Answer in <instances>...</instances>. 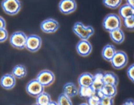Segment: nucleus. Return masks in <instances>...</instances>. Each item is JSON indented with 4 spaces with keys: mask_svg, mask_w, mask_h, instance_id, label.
Listing matches in <instances>:
<instances>
[{
    "mask_svg": "<svg viewBox=\"0 0 134 105\" xmlns=\"http://www.w3.org/2000/svg\"><path fill=\"white\" fill-rule=\"evenodd\" d=\"M73 33L81 40H88L94 35V29L91 26H85L81 22H77L73 26Z\"/></svg>",
    "mask_w": 134,
    "mask_h": 105,
    "instance_id": "nucleus-1",
    "label": "nucleus"
},
{
    "mask_svg": "<svg viewBox=\"0 0 134 105\" xmlns=\"http://www.w3.org/2000/svg\"><path fill=\"white\" fill-rule=\"evenodd\" d=\"M121 17L115 13H110L105 16L103 20L102 26L103 29L107 32L110 33L113 30L121 27Z\"/></svg>",
    "mask_w": 134,
    "mask_h": 105,
    "instance_id": "nucleus-2",
    "label": "nucleus"
},
{
    "mask_svg": "<svg viewBox=\"0 0 134 105\" xmlns=\"http://www.w3.org/2000/svg\"><path fill=\"white\" fill-rule=\"evenodd\" d=\"M27 39V36L25 33L21 31H16L10 35L9 43L13 48L18 50H23L26 48Z\"/></svg>",
    "mask_w": 134,
    "mask_h": 105,
    "instance_id": "nucleus-3",
    "label": "nucleus"
},
{
    "mask_svg": "<svg viewBox=\"0 0 134 105\" xmlns=\"http://www.w3.org/2000/svg\"><path fill=\"white\" fill-rule=\"evenodd\" d=\"M1 7L7 14L14 16L19 13L21 10L22 5L19 0H3Z\"/></svg>",
    "mask_w": 134,
    "mask_h": 105,
    "instance_id": "nucleus-4",
    "label": "nucleus"
},
{
    "mask_svg": "<svg viewBox=\"0 0 134 105\" xmlns=\"http://www.w3.org/2000/svg\"><path fill=\"white\" fill-rule=\"evenodd\" d=\"M128 57L127 54L122 50H117L111 61L113 67L117 70L123 69L127 65Z\"/></svg>",
    "mask_w": 134,
    "mask_h": 105,
    "instance_id": "nucleus-5",
    "label": "nucleus"
},
{
    "mask_svg": "<svg viewBox=\"0 0 134 105\" xmlns=\"http://www.w3.org/2000/svg\"><path fill=\"white\" fill-rule=\"evenodd\" d=\"M44 86L35 78L27 82L26 86V91L30 96L37 97L44 92Z\"/></svg>",
    "mask_w": 134,
    "mask_h": 105,
    "instance_id": "nucleus-6",
    "label": "nucleus"
},
{
    "mask_svg": "<svg viewBox=\"0 0 134 105\" xmlns=\"http://www.w3.org/2000/svg\"><path fill=\"white\" fill-rule=\"evenodd\" d=\"M42 46V39L39 35L32 34L27 36L26 49L29 52L35 53L39 51Z\"/></svg>",
    "mask_w": 134,
    "mask_h": 105,
    "instance_id": "nucleus-7",
    "label": "nucleus"
},
{
    "mask_svg": "<svg viewBox=\"0 0 134 105\" xmlns=\"http://www.w3.org/2000/svg\"><path fill=\"white\" fill-rule=\"evenodd\" d=\"M40 28L45 33H54L60 28V24L54 18H47L41 23Z\"/></svg>",
    "mask_w": 134,
    "mask_h": 105,
    "instance_id": "nucleus-8",
    "label": "nucleus"
},
{
    "mask_svg": "<svg viewBox=\"0 0 134 105\" xmlns=\"http://www.w3.org/2000/svg\"><path fill=\"white\" fill-rule=\"evenodd\" d=\"M36 79L44 87H48L54 83L55 80V75L51 71L45 69L38 73Z\"/></svg>",
    "mask_w": 134,
    "mask_h": 105,
    "instance_id": "nucleus-9",
    "label": "nucleus"
},
{
    "mask_svg": "<svg viewBox=\"0 0 134 105\" xmlns=\"http://www.w3.org/2000/svg\"><path fill=\"white\" fill-rule=\"evenodd\" d=\"M77 7L75 0H60L58 4V9L60 13L66 15L75 11Z\"/></svg>",
    "mask_w": 134,
    "mask_h": 105,
    "instance_id": "nucleus-10",
    "label": "nucleus"
},
{
    "mask_svg": "<svg viewBox=\"0 0 134 105\" xmlns=\"http://www.w3.org/2000/svg\"><path fill=\"white\" fill-rule=\"evenodd\" d=\"M77 54L82 57H86L91 54L92 46L88 40H80L76 45Z\"/></svg>",
    "mask_w": 134,
    "mask_h": 105,
    "instance_id": "nucleus-11",
    "label": "nucleus"
},
{
    "mask_svg": "<svg viewBox=\"0 0 134 105\" xmlns=\"http://www.w3.org/2000/svg\"><path fill=\"white\" fill-rule=\"evenodd\" d=\"M16 85V78L12 73H7L1 78V86L6 90H10Z\"/></svg>",
    "mask_w": 134,
    "mask_h": 105,
    "instance_id": "nucleus-12",
    "label": "nucleus"
},
{
    "mask_svg": "<svg viewBox=\"0 0 134 105\" xmlns=\"http://www.w3.org/2000/svg\"><path fill=\"white\" fill-rule=\"evenodd\" d=\"M116 48L114 45L111 44H108L103 47V50L102 51V57L104 59L105 61L111 62L113 57L115 55L116 52Z\"/></svg>",
    "mask_w": 134,
    "mask_h": 105,
    "instance_id": "nucleus-13",
    "label": "nucleus"
},
{
    "mask_svg": "<svg viewBox=\"0 0 134 105\" xmlns=\"http://www.w3.org/2000/svg\"><path fill=\"white\" fill-rule=\"evenodd\" d=\"M63 93L69 97H75L79 95V89L73 82H68L63 86Z\"/></svg>",
    "mask_w": 134,
    "mask_h": 105,
    "instance_id": "nucleus-14",
    "label": "nucleus"
},
{
    "mask_svg": "<svg viewBox=\"0 0 134 105\" xmlns=\"http://www.w3.org/2000/svg\"><path fill=\"white\" fill-rule=\"evenodd\" d=\"M119 16L122 19L133 17L134 15V8L128 3H126L120 7L119 10Z\"/></svg>",
    "mask_w": 134,
    "mask_h": 105,
    "instance_id": "nucleus-15",
    "label": "nucleus"
},
{
    "mask_svg": "<svg viewBox=\"0 0 134 105\" xmlns=\"http://www.w3.org/2000/svg\"><path fill=\"white\" fill-rule=\"evenodd\" d=\"M94 82V75L90 73H83L79 77V86H92Z\"/></svg>",
    "mask_w": 134,
    "mask_h": 105,
    "instance_id": "nucleus-16",
    "label": "nucleus"
},
{
    "mask_svg": "<svg viewBox=\"0 0 134 105\" xmlns=\"http://www.w3.org/2000/svg\"><path fill=\"white\" fill-rule=\"evenodd\" d=\"M109 37L112 41L115 44H122L125 40V35L120 28L116 29L109 33Z\"/></svg>",
    "mask_w": 134,
    "mask_h": 105,
    "instance_id": "nucleus-17",
    "label": "nucleus"
},
{
    "mask_svg": "<svg viewBox=\"0 0 134 105\" xmlns=\"http://www.w3.org/2000/svg\"><path fill=\"white\" fill-rule=\"evenodd\" d=\"M103 77H104V72L102 71L97 72L94 75V82L92 86L94 87L96 91L102 90L103 86H104Z\"/></svg>",
    "mask_w": 134,
    "mask_h": 105,
    "instance_id": "nucleus-18",
    "label": "nucleus"
},
{
    "mask_svg": "<svg viewBox=\"0 0 134 105\" xmlns=\"http://www.w3.org/2000/svg\"><path fill=\"white\" fill-rule=\"evenodd\" d=\"M96 94V90L92 86H79V96L82 99H88Z\"/></svg>",
    "mask_w": 134,
    "mask_h": 105,
    "instance_id": "nucleus-19",
    "label": "nucleus"
},
{
    "mask_svg": "<svg viewBox=\"0 0 134 105\" xmlns=\"http://www.w3.org/2000/svg\"><path fill=\"white\" fill-rule=\"evenodd\" d=\"M103 82H104V84L114 85V86H117L118 84H119V78H118L117 75L113 72H105Z\"/></svg>",
    "mask_w": 134,
    "mask_h": 105,
    "instance_id": "nucleus-20",
    "label": "nucleus"
},
{
    "mask_svg": "<svg viewBox=\"0 0 134 105\" xmlns=\"http://www.w3.org/2000/svg\"><path fill=\"white\" fill-rule=\"evenodd\" d=\"M11 73L16 78L22 79L27 75V69L24 65L19 64L14 67Z\"/></svg>",
    "mask_w": 134,
    "mask_h": 105,
    "instance_id": "nucleus-21",
    "label": "nucleus"
},
{
    "mask_svg": "<svg viewBox=\"0 0 134 105\" xmlns=\"http://www.w3.org/2000/svg\"><path fill=\"white\" fill-rule=\"evenodd\" d=\"M103 94L105 96L110 97H115L116 95L117 94V88L116 86L114 85H109V84H104L102 89Z\"/></svg>",
    "mask_w": 134,
    "mask_h": 105,
    "instance_id": "nucleus-22",
    "label": "nucleus"
},
{
    "mask_svg": "<svg viewBox=\"0 0 134 105\" xmlns=\"http://www.w3.org/2000/svg\"><path fill=\"white\" fill-rule=\"evenodd\" d=\"M51 101V95L44 91L36 97V103L39 105H48Z\"/></svg>",
    "mask_w": 134,
    "mask_h": 105,
    "instance_id": "nucleus-23",
    "label": "nucleus"
},
{
    "mask_svg": "<svg viewBox=\"0 0 134 105\" xmlns=\"http://www.w3.org/2000/svg\"><path fill=\"white\" fill-rule=\"evenodd\" d=\"M122 0H103V5L109 9H116L120 6Z\"/></svg>",
    "mask_w": 134,
    "mask_h": 105,
    "instance_id": "nucleus-24",
    "label": "nucleus"
},
{
    "mask_svg": "<svg viewBox=\"0 0 134 105\" xmlns=\"http://www.w3.org/2000/svg\"><path fill=\"white\" fill-rule=\"evenodd\" d=\"M57 103L58 105H73L70 97L67 96L64 93L59 95Z\"/></svg>",
    "mask_w": 134,
    "mask_h": 105,
    "instance_id": "nucleus-25",
    "label": "nucleus"
},
{
    "mask_svg": "<svg viewBox=\"0 0 134 105\" xmlns=\"http://www.w3.org/2000/svg\"><path fill=\"white\" fill-rule=\"evenodd\" d=\"M123 24L126 28L130 31H134V18L130 17V18H125L123 19Z\"/></svg>",
    "mask_w": 134,
    "mask_h": 105,
    "instance_id": "nucleus-26",
    "label": "nucleus"
},
{
    "mask_svg": "<svg viewBox=\"0 0 134 105\" xmlns=\"http://www.w3.org/2000/svg\"><path fill=\"white\" fill-rule=\"evenodd\" d=\"M86 100H87V103L88 105H98L100 104L101 98L99 97L96 94Z\"/></svg>",
    "mask_w": 134,
    "mask_h": 105,
    "instance_id": "nucleus-27",
    "label": "nucleus"
},
{
    "mask_svg": "<svg viewBox=\"0 0 134 105\" xmlns=\"http://www.w3.org/2000/svg\"><path fill=\"white\" fill-rule=\"evenodd\" d=\"M101 105H114V98L105 96L101 99Z\"/></svg>",
    "mask_w": 134,
    "mask_h": 105,
    "instance_id": "nucleus-28",
    "label": "nucleus"
},
{
    "mask_svg": "<svg viewBox=\"0 0 134 105\" xmlns=\"http://www.w3.org/2000/svg\"><path fill=\"white\" fill-rule=\"evenodd\" d=\"M126 73L128 78L134 84V63L128 67Z\"/></svg>",
    "mask_w": 134,
    "mask_h": 105,
    "instance_id": "nucleus-29",
    "label": "nucleus"
},
{
    "mask_svg": "<svg viewBox=\"0 0 134 105\" xmlns=\"http://www.w3.org/2000/svg\"><path fill=\"white\" fill-rule=\"evenodd\" d=\"M8 39V31L5 28L0 29V42L3 43Z\"/></svg>",
    "mask_w": 134,
    "mask_h": 105,
    "instance_id": "nucleus-30",
    "label": "nucleus"
},
{
    "mask_svg": "<svg viewBox=\"0 0 134 105\" xmlns=\"http://www.w3.org/2000/svg\"><path fill=\"white\" fill-rule=\"evenodd\" d=\"M6 27V22L2 16L0 17V29H4Z\"/></svg>",
    "mask_w": 134,
    "mask_h": 105,
    "instance_id": "nucleus-31",
    "label": "nucleus"
},
{
    "mask_svg": "<svg viewBox=\"0 0 134 105\" xmlns=\"http://www.w3.org/2000/svg\"><path fill=\"white\" fill-rule=\"evenodd\" d=\"M134 102V100L132 99H127L124 103H123L122 105H133V103Z\"/></svg>",
    "mask_w": 134,
    "mask_h": 105,
    "instance_id": "nucleus-32",
    "label": "nucleus"
},
{
    "mask_svg": "<svg viewBox=\"0 0 134 105\" xmlns=\"http://www.w3.org/2000/svg\"><path fill=\"white\" fill-rule=\"evenodd\" d=\"M126 3L134 8V0H126Z\"/></svg>",
    "mask_w": 134,
    "mask_h": 105,
    "instance_id": "nucleus-33",
    "label": "nucleus"
},
{
    "mask_svg": "<svg viewBox=\"0 0 134 105\" xmlns=\"http://www.w3.org/2000/svg\"><path fill=\"white\" fill-rule=\"evenodd\" d=\"M48 105H58V104L57 102L54 101H52L51 102V103H50V104Z\"/></svg>",
    "mask_w": 134,
    "mask_h": 105,
    "instance_id": "nucleus-34",
    "label": "nucleus"
},
{
    "mask_svg": "<svg viewBox=\"0 0 134 105\" xmlns=\"http://www.w3.org/2000/svg\"><path fill=\"white\" fill-rule=\"evenodd\" d=\"M79 105H88V103H81V104H79Z\"/></svg>",
    "mask_w": 134,
    "mask_h": 105,
    "instance_id": "nucleus-35",
    "label": "nucleus"
},
{
    "mask_svg": "<svg viewBox=\"0 0 134 105\" xmlns=\"http://www.w3.org/2000/svg\"><path fill=\"white\" fill-rule=\"evenodd\" d=\"M33 105H39V104H37V103H35V104H34Z\"/></svg>",
    "mask_w": 134,
    "mask_h": 105,
    "instance_id": "nucleus-36",
    "label": "nucleus"
},
{
    "mask_svg": "<svg viewBox=\"0 0 134 105\" xmlns=\"http://www.w3.org/2000/svg\"><path fill=\"white\" fill-rule=\"evenodd\" d=\"M133 105H134V102H133Z\"/></svg>",
    "mask_w": 134,
    "mask_h": 105,
    "instance_id": "nucleus-37",
    "label": "nucleus"
},
{
    "mask_svg": "<svg viewBox=\"0 0 134 105\" xmlns=\"http://www.w3.org/2000/svg\"><path fill=\"white\" fill-rule=\"evenodd\" d=\"M98 105H101V104H98Z\"/></svg>",
    "mask_w": 134,
    "mask_h": 105,
    "instance_id": "nucleus-38",
    "label": "nucleus"
},
{
    "mask_svg": "<svg viewBox=\"0 0 134 105\" xmlns=\"http://www.w3.org/2000/svg\"><path fill=\"white\" fill-rule=\"evenodd\" d=\"M133 18H134V15H133Z\"/></svg>",
    "mask_w": 134,
    "mask_h": 105,
    "instance_id": "nucleus-39",
    "label": "nucleus"
}]
</instances>
